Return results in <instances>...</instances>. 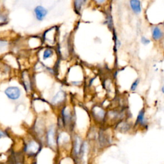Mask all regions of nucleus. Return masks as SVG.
<instances>
[{
    "label": "nucleus",
    "mask_w": 164,
    "mask_h": 164,
    "mask_svg": "<svg viewBox=\"0 0 164 164\" xmlns=\"http://www.w3.org/2000/svg\"><path fill=\"white\" fill-rule=\"evenodd\" d=\"M84 149H85V145L82 143L80 137L76 136L74 138L73 144V152L74 155L76 157L78 156H82L84 153Z\"/></svg>",
    "instance_id": "1"
},
{
    "label": "nucleus",
    "mask_w": 164,
    "mask_h": 164,
    "mask_svg": "<svg viewBox=\"0 0 164 164\" xmlns=\"http://www.w3.org/2000/svg\"><path fill=\"white\" fill-rule=\"evenodd\" d=\"M6 96L12 100H16L21 96V91L17 87H9L5 91Z\"/></svg>",
    "instance_id": "2"
},
{
    "label": "nucleus",
    "mask_w": 164,
    "mask_h": 164,
    "mask_svg": "<svg viewBox=\"0 0 164 164\" xmlns=\"http://www.w3.org/2000/svg\"><path fill=\"white\" fill-rule=\"evenodd\" d=\"M35 17L39 21H42L48 15V10L41 5H38L33 10Z\"/></svg>",
    "instance_id": "3"
},
{
    "label": "nucleus",
    "mask_w": 164,
    "mask_h": 164,
    "mask_svg": "<svg viewBox=\"0 0 164 164\" xmlns=\"http://www.w3.org/2000/svg\"><path fill=\"white\" fill-rule=\"evenodd\" d=\"M40 144L39 143L36 141H32L28 143V144L25 147V151L28 155H33L38 153L40 151Z\"/></svg>",
    "instance_id": "4"
},
{
    "label": "nucleus",
    "mask_w": 164,
    "mask_h": 164,
    "mask_svg": "<svg viewBox=\"0 0 164 164\" xmlns=\"http://www.w3.org/2000/svg\"><path fill=\"white\" fill-rule=\"evenodd\" d=\"M47 141L48 146L50 147H54L56 145V136L55 130L53 127H51L49 129L47 134Z\"/></svg>",
    "instance_id": "5"
},
{
    "label": "nucleus",
    "mask_w": 164,
    "mask_h": 164,
    "mask_svg": "<svg viewBox=\"0 0 164 164\" xmlns=\"http://www.w3.org/2000/svg\"><path fill=\"white\" fill-rule=\"evenodd\" d=\"M130 5L133 13L135 14L141 13L142 6L140 0H130Z\"/></svg>",
    "instance_id": "6"
},
{
    "label": "nucleus",
    "mask_w": 164,
    "mask_h": 164,
    "mask_svg": "<svg viewBox=\"0 0 164 164\" xmlns=\"http://www.w3.org/2000/svg\"><path fill=\"white\" fill-rule=\"evenodd\" d=\"M151 36L155 41H160L163 37V32L160 27L155 26L151 29Z\"/></svg>",
    "instance_id": "7"
},
{
    "label": "nucleus",
    "mask_w": 164,
    "mask_h": 164,
    "mask_svg": "<svg viewBox=\"0 0 164 164\" xmlns=\"http://www.w3.org/2000/svg\"><path fill=\"white\" fill-rule=\"evenodd\" d=\"M62 119L63 125H67L68 124H70L72 121V116L70 110L67 108H65L63 109L62 111Z\"/></svg>",
    "instance_id": "8"
},
{
    "label": "nucleus",
    "mask_w": 164,
    "mask_h": 164,
    "mask_svg": "<svg viewBox=\"0 0 164 164\" xmlns=\"http://www.w3.org/2000/svg\"><path fill=\"white\" fill-rule=\"evenodd\" d=\"M65 97H66L65 92L62 91H59L56 95L53 97L51 100V103L53 105H57L58 104L61 103L64 99H65Z\"/></svg>",
    "instance_id": "9"
},
{
    "label": "nucleus",
    "mask_w": 164,
    "mask_h": 164,
    "mask_svg": "<svg viewBox=\"0 0 164 164\" xmlns=\"http://www.w3.org/2000/svg\"><path fill=\"white\" fill-rule=\"evenodd\" d=\"M87 2V0H74V5L75 11L76 12H79L82 10V8L85 5V4Z\"/></svg>",
    "instance_id": "10"
},
{
    "label": "nucleus",
    "mask_w": 164,
    "mask_h": 164,
    "mask_svg": "<svg viewBox=\"0 0 164 164\" xmlns=\"http://www.w3.org/2000/svg\"><path fill=\"white\" fill-rule=\"evenodd\" d=\"M137 123L140 124L141 125H145L146 123V121L145 119V112L144 110H141L139 112L137 118Z\"/></svg>",
    "instance_id": "11"
},
{
    "label": "nucleus",
    "mask_w": 164,
    "mask_h": 164,
    "mask_svg": "<svg viewBox=\"0 0 164 164\" xmlns=\"http://www.w3.org/2000/svg\"><path fill=\"white\" fill-rule=\"evenodd\" d=\"M53 55V51L51 48H46L43 53V59L46 60L49 58H51Z\"/></svg>",
    "instance_id": "12"
},
{
    "label": "nucleus",
    "mask_w": 164,
    "mask_h": 164,
    "mask_svg": "<svg viewBox=\"0 0 164 164\" xmlns=\"http://www.w3.org/2000/svg\"><path fill=\"white\" fill-rule=\"evenodd\" d=\"M7 21L8 19L6 15H4L0 13V26L6 24L7 23Z\"/></svg>",
    "instance_id": "13"
},
{
    "label": "nucleus",
    "mask_w": 164,
    "mask_h": 164,
    "mask_svg": "<svg viewBox=\"0 0 164 164\" xmlns=\"http://www.w3.org/2000/svg\"><path fill=\"white\" fill-rule=\"evenodd\" d=\"M8 46V42L5 40L0 39V51H2L3 49H5Z\"/></svg>",
    "instance_id": "14"
},
{
    "label": "nucleus",
    "mask_w": 164,
    "mask_h": 164,
    "mask_svg": "<svg viewBox=\"0 0 164 164\" xmlns=\"http://www.w3.org/2000/svg\"><path fill=\"white\" fill-rule=\"evenodd\" d=\"M139 82H140V79H137L135 82H133V83H132V85L131 86V91H134L136 90L139 84Z\"/></svg>",
    "instance_id": "15"
},
{
    "label": "nucleus",
    "mask_w": 164,
    "mask_h": 164,
    "mask_svg": "<svg viewBox=\"0 0 164 164\" xmlns=\"http://www.w3.org/2000/svg\"><path fill=\"white\" fill-rule=\"evenodd\" d=\"M141 43L142 44H144V45H147V44H150L151 42L150 40L148 39L147 37H146L144 36H142L141 37Z\"/></svg>",
    "instance_id": "16"
},
{
    "label": "nucleus",
    "mask_w": 164,
    "mask_h": 164,
    "mask_svg": "<svg viewBox=\"0 0 164 164\" xmlns=\"http://www.w3.org/2000/svg\"><path fill=\"white\" fill-rule=\"evenodd\" d=\"M94 1L97 4L101 5V4H103L104 2H105L106 0H94Z\"/></svg>",
    "instance_id": "17"
},
{
    "label": "nucleus",
    "mask_w": 164,
    "mask_h": 164,
    "mask_svg": "<svg viewBox=\"0 0 164 164\" xmlns=\"http://www.w3.org/2000/svg\"><path fill=\"white\" fill-rule=\"evenodd\" d=\"M6 136V133L3 132H2V131H0V138H2L4 137H5Z\"/></svg>",
    "instance_id": "18"
},
{
    "label": "nucleus",
    "mask_w": 164,
    "mask_h": 164,
    "mask_svg": "<svg viewBox=\"0 0 164 164\" xmlns=\"http://www.w3.org/2000/svg\"><path fill=\"white\" fill-rule=\"evenodd\" d=\"M162 92L164 94V85L162 87Z\"/></svg>",
    "instance_id": "19"
},
{
    "label": "nucleus",
    "mask_w": 164,
    "mask_h": 164,
    "mask_svg": "<svg viewBox=\"0 0 164 164\" xmlns=\"http://www.w3.org/2000/svg\"><path fill=\"white\" fill-rule=\"evenodd\" d=\"M163 26H164V22H163Z\"/></svg>",
    "instance_id": "20"
}]
</instances>
